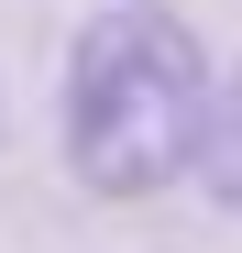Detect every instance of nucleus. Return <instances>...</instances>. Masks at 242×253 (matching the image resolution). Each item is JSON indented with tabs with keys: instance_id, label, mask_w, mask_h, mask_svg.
I'll return each instance as SVG.
<instances>
[{
	"instance_id": "nucleus-2",
	"label": "nucleus",
	"mask_w": 242,
	"mask_h": 253,
	"mask_svg": "<svg viewBox=\"0 0 242 253\" xmlns=\"http://www.w3.org/2000/svg\"><path fill=\"white\" fill-rule=\"evenodd\" d=\"M187 187H209V209L242 220V66H220V88H209V132H198Z\"/></svg>"
},
{
	"instance_id": "nucleus-1",
	"label": "nucleus",
	"mask_w": 242,
	"mask_h": 253,
	"mask_svg": "<svg viewBox=\"0 0 242 253\" xmlns=\"http://www.w3.org/2000/svg\"><path fill=\"white\" fill-rule=\"evenodd\" d=\"M209 33L165 0H99L88 22L66 33V77H55V154L66 176L132 209V198H165L187 187L198 132H209Z\"/></svg>"
},
{
	"instance_id": "nucleus-3",
	"label": "nucleus",
	"mask_w": 242,
	"mask_h": 253,
	"mask_svg": "<svg viewBox=\"0 0 242 253\" xmlns=\"http://www.w3.org/2000/svg\"><path fill=\"white\" fill-rule=\"evenodd\" d=\"M0 132H11V110H0Z\"/></svg>"
}]
</instances>
